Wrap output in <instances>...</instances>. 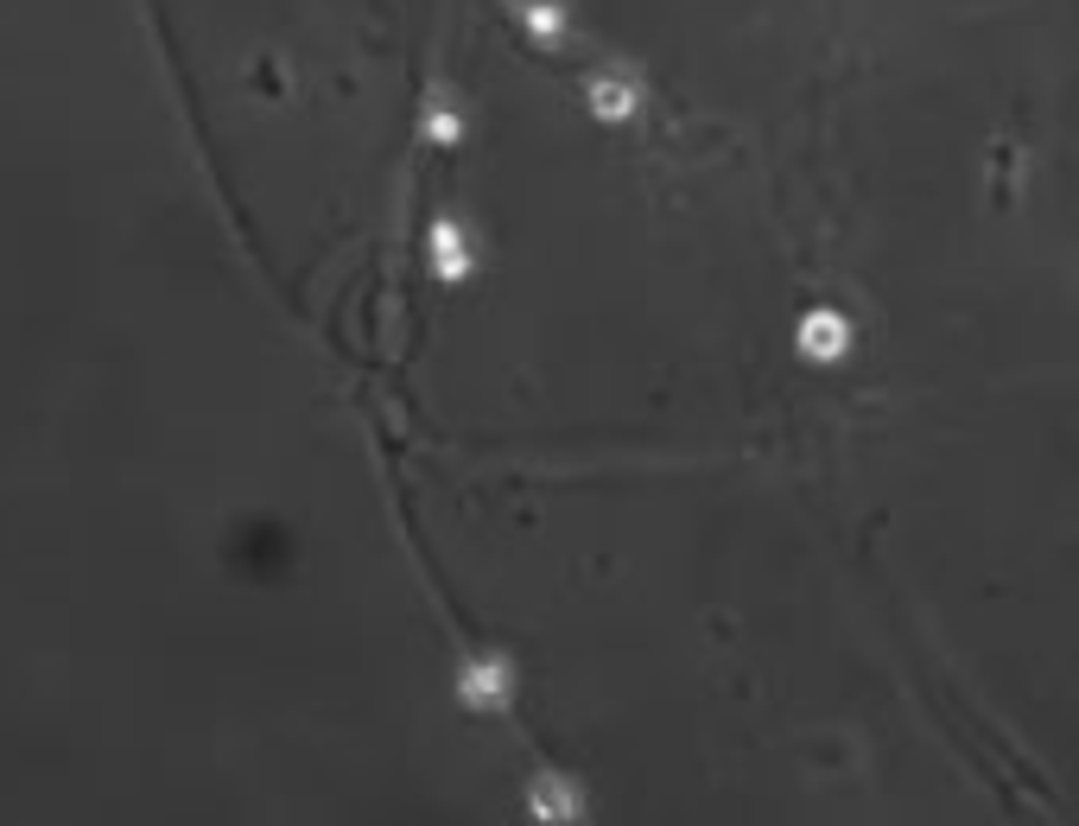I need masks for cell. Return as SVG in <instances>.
I'll use <instances>...</instances> for the list:
<instances>
[{
	"label": "cell",
	"mask_w": 1079,
	"mask_h": 826,
	"mask_svg": "<svg viewBox=\"0 0 1079 826\" xmlns=\"http://www.w3.org/2000/svg\"><path fill=\"white\" fill-rule=\"evenodd\" d=\"M641 90H635V77H591V115L598 122H629Z\"/></svg>",
	"instance_id": "277c9868"
},
{
	"label": "cell",
	"mask_w": 1079,
	"mask_h": 826,
	"mask_svg": "<svg viewBox=\"0 0 1079 826\" xmlns=\"http://www.w3.org/2000/svg\"><path fill=\"white\" fill-rule=\"evenodd\" d=\"M794 343H800V357H807V363H839L844 350H851V325H844V312L819 306V312H807V318H800Z\"/></svg>",
	"instance_id": "7a4b0ae2"
},
{
	"label": "cell",
	"mask_w": 1079,
	"mask_h": 826,
	"mask_svg": "<svg viewBox=\"0 0 1079 826\" xmlns=\"http://www.w3.org/2000/svg\"><path fill=\"white\" fill-rule=\"evenodd\" d=\"M527 801H534L540 821H566V814H578V795H571V782H559V776H534Z\"/></svg>",
	"instance_id": "8992f818"
},
{
	"label": "cell",
	"mask_w": 1079,
	"mask_h": 826,
	"mask_svg": "<svg viewBox=\"0 0 1079 826\" xmlns=\"http://www.w3.org/2000/svg\"><path fill=\"white\" fill-rule=\"evenodd\" d=\"M420 134L432 147H457V140H464V109H451L445 95H432L425 115H420Z\"/></svg>",
	"instance_id": "5b68a950"
},
{
	"label": "cell",
	"mask_w": 1079,
	"mask_h": 826,
	"mask_svg": "<svg viewBox=\"0 0 1079 826\" xmlns=\"http://www.w3.org/2000/svg\"><path fill=\"white\" fill-rule=\"evenodd\" d=\"M457 700L470 705V712H496V705L514 700V668L502 655H470L464 668H457Z\"/></svg>",
	"instance_id": "6da1fadb"
},
{
	"label": "cell",
	"mask_w": 1079,
	"mask_h": 826,
	"mask_svg": "<svg viewBox=\"0 0 1079 826\" xmlns=\"http://www.w3.org/2000/svg\"><path fill=\"white\" fill-rule=\"evenodd\" d=\"M521 26L534 32L540 45H553V38L566 32V7H559V0H527V7H521Z\"/></svg>",
	"instance_id": "52a82bcc"
},
{
	"label": "cell",
	"mask_w": 1079,
	"mask_h": 826,
	"mask_svg": "<svg viewBox=\"0 0 1079 826\" xmlns=\"http://www.w3.org/2000/svg\"><path fill=\"white\" fill-rule=\"evenodd\" d=\"M425 261H432V274L445 280V286H464L470 268H477V254H470V236L457 229V223H432V242H425Z\"/></svg>",
	"instance_id": "3957f363"
}]
</instances>
